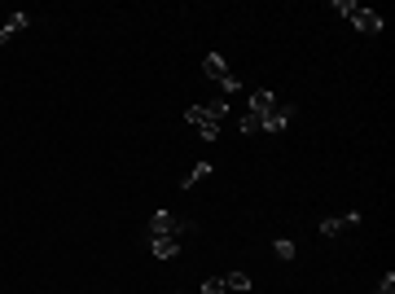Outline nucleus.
<instances>
[{
    "mask_svg": "<svg viewBox=\"0 0 395 294\" xmlns=\"http://www.w3.org/2000/svg\"><path fill=\"white\" fill-rule=\"evenodd\" d=\"M202 294H229V286H224V277H207V281H202Z\"/></svg>",
    "mask_w": 395,
    "mask_h": 294,
    "instance_id": "obj_14",
    "label": "nucleus"
},
{
    "mask_svg": "<svg viewBox=\"0 0 395 294\" xmlns=\"http://www.w3.org/2000/svg\"><path fill=\"white\" fill-rule=\"evenodd\" d=\"M207 176H211V163H193V172L185 176V189H193L198 180H207Z\"/></svg>",
    "mask_w": 395,
    "mask_h": 294,
    "instance_id": "obj_11",
    "label": "nucleus"
},
{
    "mask_svg": "<svg viewBox=\"0 0 395 294\" xmlns=\"http://www.w3.org/2000/svg\"><path fill=\"white\" fill-rule=\"evenodd\" d=\"M290 119H294V106H290V101H277V110L264 119V132H286Z\"/></svg>",
    "mask_w": 395,
    "mask_h": 294,
    "instance_id": "obj_7",
    "label": "nucleus"
},
{
    "mask_svg": "<svg viewBox=\"0 0 395 294\" xmlns=\"http://www.w3.org/2000/svg\"><path fill=\"white\" fill-rule=\"evenodd\" d=\"M273 110H277V97L268 92V88H255V92L246 97V115H255L259 123H264L268 115H273Z\"/></svg>",
    "mask_w": 395,
    "mask_h": 294,
    "instance_id": "obj_5",
    "label": "nucleus"
},
{
    "mask_svg": "<svg viewBox=\"0 0 395 294\" xmlns=\"http://www.w3.org/2000/svg\"><path fill=\"white\" fill-rule=\"evenodd\" d=\"M202 75H207V79H216L220 88H224V97H229V92H242V88H246V83H242V79H237V75L229 71V62H224L220 53H207V58H202Z\"/></svg>",
    "mask_w": 395,
    "mask_h": 294,
    "instance_id": "obj_2",
    "label": "nucleus"
},
{
    "mask_svg": "<svg viewBox=\"0 0 395 294\" xmlns=\"http://www.w3.org/2000/svg\"><path fill=\"white\" fill-rule=\"evenodd\" d=\"M207 110H211V119H216V123H220L224 115H229V97H216V101H211Z\"/></svg>",
    "mask_w": 395,
    "mask_h": 294,
    "instance_id": "obj_15",
    "label": "nucleus"
},
{
    "mask_svg": "<svg viewBox=\"0 0 395 294\" xmlns=\"http://www.w3.org/2000/svg\"><path fill=\"white\" fill-rule=\"evenodd\" d=\"M224 286H229V290H250V277L246 272H229V277H224Z\"/></svg>",
    "mask_w": 395,
    "mask_h": 294,
    "instance_id": "obj_13",
    "label": "nucleus"
},
{
    "mask_svg": "<svg viewBox=\"0 0 395 294\" xmlns=\"http://www.w3.org/2000/svg\"><path fill=\"white\" fill-rule=\"evenodd\" d=\"M237 128H242V136H255V132H264V123L255 115H242V119H237Z\"/></svg>",
    "mask_w": 395,
    "mask_h": 294,
    "instance_id": "obj_12",
    "label": "nucleus"
},
{
    "mask_svg": "<svg viewBox=\"0 0 395 294\" xmlns=\"http://www.w3.org/2000/svg\"><path fill=\"white\" fill-rule=\"evenodd\" d=\"M273 250H277V259H294V255H299V246H294L290 237H277V242H273Z\"/></svg>",
    "mask_w": 395,
    "mask_h": 294,
    "instance_id": "obj_10",
    "label": "nucleus"
},
{
    "mask_svg": "<svg viewBox=\"0 0 395 294\" xmlns=\"http://www.w3.org/2000/svg\"><path fill=\"white\" fill-rule=\"evenodd\" d=\"M334 9L343 13L356 31H364V35H378V31H382V13H373L369 5H356V0H334Z\"/></svg>",
    "mask_w": 395,
    "mask_h": 294,
    "instance_id": "obj_1",
    "label": "nucleus"
},
{
    "mask_svg": "<svg viewBox=\"0 0 395 294\" xmlns=\"http://www.w3.org/2000/svg\"><path fill=\"white\" fill-rule=\"evenodd\" d=\"M356 224H360V211H347V215H330V220H321V224H316V233H321V237H338V233L356 229Z\"/></svg>",
    "mask_w": 395,
    "mask_h": 294,
    "instance_id": "obj_6",
    "label": "nucleus"
},
{
    "mask_svg": "<svg viewBox=\"0 0 395 294\" xmlns=\"http://www.w3.org/2000/svg\"><path fill=\"white\" fill-rule=\"evenodd\" d=\"M26 26H31V13H22V9H18V13H9V22L0 26V49H5L18 31H26Z\"/></svg>",
    "mask_w": 395,
    "mask_h": 294,
    "instance_id": "obj_8",
    "label": "nucleus"
},
{
    "mask_svg": "<svg viewBox=\"0 0 395 294\" xmlns=\"http://www.w3.org/2000/svg\"><path fill=\"white\" fill-rule=\"evenodd\" d=\"M150 255L154 259H176L180 255V237H150Z\"/></svg>",
    "mask_w": 395,
    "mask_h": 294,
    "instance_id": "obj_9",
    "label": "nucleus"
},
{
    "mask_svg": "<svg viewBox=\"0 0 395 294\" xmlns=\"http://www.w3.org/2000/svg\"><path fill=\"white\" fill-rule=\"evenodd\" d=\"M189 229H193V224L176 220L172 211H154V220L145 224V237H185Z\"/></svg>",
    "mask_w": 395,
    "mask_h": 294,
    "instance_id": "obj_3",
    "label": "nucleus"
},
{
    "mask_svg": "<svg viewBox=\"0 0 395 294\" xmlns=\"http://www.w3.org/2000/svg\"><path fill=\"white\" fill-rule=\"evenodd\" d=\"M185 123H189L198 136H202V141H220V123L211 119L207 106H189V110H185Z\"/></svg>",
    "mask_w": 395,
    "mask_h": 294,
    "instance_id": "obj_4",
    "label": "nucleus"
},
{
    "mask_svg": "<svg viewBox=\"0 0 395 294\" xmlns=\"http://www.w3.org/2000/svg\"><path fill=\"white\" fill-rule=\"evenodd\" d=\"M391 290H395V277H391V272H387V277H382V286H378V290H373V294H391Z\"/></svg>",
    "mask_w": 395,
    "mask_h": 294,
    "instance_id": "obj_16",
    "label": "nucleus"
}]
</instances>
